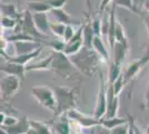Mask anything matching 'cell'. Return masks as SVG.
Here are the masks:
<instances>
[{"label":"cell","mask_w":149,"mask_h":134,"mask_svg":"<svg viewBox=\"0 0 149 134\" xmlns=\"http://www.w3.org/2000/svg\"><path fill=\"white\" fill-rule=\"evenodd\" d=\"M18 120H19V117H16V116H13V115H6L5 121L1 124V126H11L13 124H16V123L18 122Z\"/></svg>","instance_id":"37"},{"label":"cell","mask_w":149,"mask_h":134,"mask_svg":"<svg viewBox=\"0 0 149 134\" xmlns=\"http://www.w3.org/2000/svg\"><path fill=\"white\" fill-rule=\"evenodd\" d=\"M76 29H74V27L72 25H67V27H66V32H65V35H63V38H62V40L67 44L70 39L72 38L74 36V34H76Z\"/></svg>","instance_id":"35"},{"label":"cell","mask_w":149,"mask_h":134,"mask_svg":"<svg viewBox=\"0 0 149 134\" xmlns=\"http://www.w3.org/2000/svg\"><path fill=\"white\" fill-rule=\"evenodd\" d=\"M41 44L44 46H47L52 49V51H63L65 49V46H66V43L63 40H49V41H42Z\"/></svg>","instance_id":"31"},{"label":"cell","mask_w":149,"mask_h":134,"mask_svg":"<svg viewBox=\"0 0 149 134\" xmlns=\"http://www.w3.org/2000/svg\"><path fill=\"white\" fill-rule=\"evenodd\" d=\"M141 17H143V24H145V26H146L147 32H148V35H149V13H147L146 15H141Z\"/></svg>","instance_id":"42"},{"label":"cell","mask_w":149,"mask_h":134,"mask_svg":"<svg viewBox=\"0 0 149 134\" xmlns=\"http://www.w3.org/2000/svg\"><path fill=\"white\" fill-rule=\"evenodd\" d=\"M111 1H113V0H100L99 8H98V15H99V16L105 11L106 8L108 7V5H109Z\"/></svg>","instance_id":"40"},{"label":"cell","mask_w":149,"mask_h":134,"mask_svg":"<svg viewBox=\"0 0 149 134\" xmlns=\"http://www.w3.org/2000/svg\"><path fill=\"white\" fill-rule=\"evenodd\" d=\"M21 79L13 75H6L1 79L0 83V91H1V102H7L11 100L13 96L17 94L20 86H21Z\"/></svg>","instance_id":"6"},{"label":"cell","mask_w":149,"mask_h":134,"mask_svg":"<svg viewBox=\"0 0 149 134\" xmlns=\"http://www.w3.org/2000/svg\"><path fill=\"white\" fill-rule=\"evenodd\" d=\"M116 43H120V44L129 46L128 39L126 37L124 26L120 24V21L118 19H117V24H116Z\"/></svg>","instance_id":"28"},{"label":"cell","mask_w":149,"mask_h":134,"mask_svg":"<svg viewBox=\"0 0 149 134\" xmlns=\"http://www.w3.org/2000/svg\"><path fill=\"white\" fill-rule=\"evenodd\" d=\"M125 85H126V82H125L124 75L121 74V75L118 77V79H117L115 83L112 84V86H113V92H115V94H116V95H117V96L120 95V93L123 92Z\"/></svg>","instance_id":"33"},{"label":"cell","mask_w":149,"mask_h":134,"mask_svg":"<svg viewBox=\"0 0 149 134\" xmlns=\"http://www.w3.org/2000/svg\"><path fill=\"white\" fill-rule=\"evenodd\" d=\"M128 49H129V46L124 44H120V43H116L113 48L111 49L112 51V60L115 63H118V64H121L124 63L125 58L127 56V53H128Z\"/></svg>","instance_id":"19"},{"label":"cell","mask_w":149,"mask_h":134,"mask_svg":"<svg viewBox=\"0 0 149 134\" xmlns=\"http://www.w3.org/2000/svg\"><path fill=\"white\" fill-rule=\"evenodd\" d=\"M115 9H116V6L112 5L110 13H109V28H108V34H107V41H108L110 51L113 48V46L116 44V24H117V18H116Z\"/></svg>","instance_id":"15"},{"label":"cell","mask_w":149,"mask_h":134,"mask_svg":"<svg viewBox=\"0 0 149 134\" xmlns=\"http://www.w3.org/2000/svg\"><path fill=\"white\" fill-rule=\"evenodd\" d=\"M82 32H84V27L81 25V26H79V28L77 29V32H76L74 37L70 39L68 43L66 44V46H65L63 53H65L66 55H68V56L74 55V54H77V53L85 46Z\"/></svg>","instance_id":"9"},{"label":"cell","mask_w":149,"mask_h":134,"mask_svg":"<svg viewBox=\"0 0 149 134\" xmlns=\"http://www.w3.org/2000/svg\"><path fill=\"white\" fill-rule=\"evenodd\" d=\"M93 48L96 51V53L99 55L100 57L105 60L106 63L109 62L108 49H107V47H106V45H105V43H104L101 36H96V37H95L93 43Z\"/></svg>","instance_id":"21"},{"label":"cell","mask_w":149,"mask_h":134,"mask_svg":"<svg viewBox=\"0 0 149 134\" xmlns=\"http://www.w3.org/2000/svg\"><path fill=\"white\" fill-rule=\"evenodd\" d=\"M31 96L44 109H49L54 114L57 109V100L55 91L47 86H33L30 89Z\"/></svg>","instance_id":"4"},{"label":"cell","mask_w":149,"mask_h":134,"mask_svg":"<svg viewBox=\"0 0 149 134\" xmlns=\"http://www.w3.org/2000/svg\"><path fill=\"white\" fill-rule=\"evenodd\" d=\"M51 15L56 18V20L58 22H61L63 25H78L81 26V22L79 20L74 19L69 13H67L62 8H55V9H51L50 10Z\"/></svg>","instance_id":"16"},{"label":"cell","mask_w":149,"mask_h":134,"mask_svg":"<svg viewBox=\"0 0 149 134\" xmlns=\"http://www.w3.org/2000/svg\"><path fill=\"white\" fill-rule=\"evenodd\" d=\"M86 1V5H87L88 10L91 13V0H85Z\"/></svg>","instance_id":"45"},{"label":"cell","mask_w":149,"mask_h":134,"mask_svg":"<svg viewBox=\"0 0 149 134\" xmlns=\"http://www.w3.org/2000/svg\"><path fill=\"white\" fill-rule=\"evenodd\" d=\"M91 25H93V29L96 36H101V25H102V20L100 18V16H96L91 19Z\"/></svg>","instance_id":"34"},{"label":"cell","mask_w":149,"mask_h":134,"mask_svg":"<svg viewBox=\"0 0 149 134\" xmlns=\"http://www.w3.org/2000/svg\"><path fill=\"white\" fill-rule=\"evenodd\" d=\"M1 13L2 16H6V17H10L13 19L19 20L22 16V13H19L18 8L15 6V5H10V4H3L1 5Z\"/></svg>","instance_id":"24"},{"label":"cell","mask_w":149,"mask_h":134,"mask_svg":"<svg viewBox=\"0 0 149 134\" xmlns=\"http://www.w3.org/2000/svg\"><path fill=\"white\" fill-rule=\"evenodd\" d=\"M146 134H149V124L148 126H147V128H146Z\"/></svg>","instance_id":"48"},{"label":"cell","mask_w":149,"mask_h":134,"mask_svg":"<svg viewBox=\"0 0 149 134\" xmlns=\"http://www.w3.org/2000/svg\"><path fill=\"white\" fill-rule=\"evenodd\" d=\"M1 72L5 75H13V76L19 77L21 81L25 78L26 66L16 64V63H10L5 60V63L1 64Z\"/></svg>","instance_id":"13"},{"label":"cell","mask_w":149,"mask_h":134,"mask_svg":"<svg viewBox=\"0 0 149 134\" xmlns=\"http://www.w3.org/2000/svg\"><path fill=\"white\" fill-rule=\"evenodd\" d=\"M15 32H25L26 35L30 36L32 38L38 40L39 43H42L44 40L48 38V36H46L44 34L39 32L37 27L33 22V18H32V13H30L28 9L22 11V16L18 21V26L15 29Z\"/></svg>","instance_id":"5"},{"label":"cell","mask_w":149,"mask_h":134,"mask_svg":"<svg viewBox=\"0 0 149 134\" xmlns=\"http://www.w3.org/2000/svg\"><path fill=\"white\" fill-rule=\"evenodd\" d=\"M128 130H129V122L110 130V134H128Z\"/></svg>","instance_id":"36"},{"label":"cell","mask_w":149,"mask_h":134,"mask_svg":"<svg viewBox=\"0 0 149 134\" xmlns=\"http://www.w3.org/2000/svg\"><path fill=\"white\" fill-rule=\"evenodd\" d=\"M112 5L116 7L125 8V9L129 10L130 13H135L137 16H141V13H140V11H139V9L136 6V4H135L134 0H113L112 1Z\"/></svg>","instance_id":"25"},{"label":"cell","mask_w":149,"mask_h":134,"mask_svg":"<svg viewBox=\"0 0 149 134\" xmlns=\"http://www.w3.org/2000/svg\"><path fill=\"white\" fill-rule=\"evenodd\" d=\"M120 75H121V64L115 63L113 60H111L109 63V69H108V83L113 84Z\"/></svg>","instance_id":"26"},{"label":"cell","mask_w":149,"mask_h":134,"mask_svg":"<svg viewBox=\"0 0 149 134\" xmlns=\"http://www.w3.org/2000/svg\"><path fill=\"white\" fill-rule=\"evenodd\" d=\"M18 21L19 20L13 19V18H10V17H6V16H2L1 17V29H13L15 30L18 26Z\"/></svg>","instance_id":"32"},{"label":"cell","mask_w":149,"mask_h":134,"mask_svg":"<svg viewBox=\"0 0 149 134\" xmlns=\"http://www.w3.org/2000/svg\"><path fill=\"white\" fill-rule=\"evenodd\" d=\"M143 67H145V66L143 65L140 59H137V60L131 62L130 64L127 66V68L125 69L124 73H123L125 82H126V85L129 83V82H131V81L139 74V72L143 69Z\"/></svg>","instance_id":"17"},{"label":"cell","mask_w":149,"mask_h":134,"mask_svg":"<svg viewBox=\"0 0 149 134\" xmlns=\"http://www.w3.org/2000/svg\"><path fill=\"white\" fill-rule=\"evenodd\" d=\"M107 85H105L104 77L100 74V82L99 89H98V95L96 100V105L93 109V116L98 120H101L106 116L107 113Z\"/></svg>","instance_id":"8"},{"label":"cell","mask_w":149,"mask_h":134,"mask_svg":"<svg viewBox=\"0 0 149 134\" xmlns=\"http://www.w3.org/2000/svg\"><path fill=\"white\" fill-rule=\"evenodd\" d=\"M118 109H119V96H116V97L113 98V101L107 105V113H106L105 117L110 119V117L117 116Z\"/></svg>","instance_id":"29"},{"label":"cell","mask_w":149,"mask_h":134,"mask_svg":"<svg viewBox=\"0 0 149 134\" xmlns=\"http://www.w3.org/2000/svg\"><path fill=\"white\" fill-rule=\"evenodd\" d=\"M66 115L68 116V119L70 121L74 122V123H77L81 128L89 130V128H93L98 126V125H101L100 124V120L96 119L93 115V116H89V115L84 114L82 112L78 111L77 109L69 111Z\"/></svg>","instance_id":"7"},{"label":"cell","mask_w":149,"mask_h":134,"mask_svg":"<svg viewBox=\"0 0 149 134\" xmlns=\"http://www.w3.org/2000/svg\"><path fill=\"white\" fill-rule=\"evenodd\" d=\"M15 47H16V53L17 55H25V54H30L32 51H37L44 45L39 41H33V40H20V41H15Z\"/></svg>","instance_id":"12"},{"label":"cell","mask_w":149,"mask_h":134,"mask_svg":"<svg viewBox=\"0 0 149 134\" xmlns=\"http://www.w3.org/2000/svg\"><path fill=\"white\" fill-rule=\"evenodd\" d=\"M132 125H134V130H135V134H145L143 132V131H141V130H140V128H139V126H138V125H137L136 124V122H135V119H132Z\"/></svg>","instance_id":"43"},{"label":"cell","mask_w":149,"mask_h":134,"mask_svg":"<svg viewBox=\"0 0 149 134\" xmlns=\"http://www.w3.org/2000/svg\"><path fill=\"white\" fill-rule=\"evenodd\" d=\"M143 107L149 109V83L146 89V93H145V97H143Z\"/></svg>","instance_id":"41"},{"label":"cell","mask_w":149,"mask_h":134,"mask_svg":"<svg viewBox=\"0 0 149 134\" xmlns=\"http://www.w3.org/2000/svg\"><path fill=\"white\" fill-rule=\"evenodd\" d=\"M28 10L32 13H49L51 10L47 4L45 2H41V1H37V0H32V1H28Z\"/></svg>","instance_id":"27"},{"label":"cell","mask_w":149,"mask_h":134,"mask_svg":"<svg viewBox=\"0 0 149 134\" xmlns=\"http://www.w3.org/2000/svg\"><path fill=\"white\" fill-rule=\"evenodd\" d=\"M32 18H33V22L37 27V29L41 34H44L46 36L47 32L50 30V22L48 20V16L47 13H32Z\"/></svg>","instance_id":"18"},{"label":"cell","mask_w":149,"mask_h":134,"mask_svg":"<svg viewBox=\"0 0 149 134\" xmlns=\"http://www.w3.org/2000/svg\"><path fill=\"white\" fill-rule=\"evenodd\" d=\"M59 120L56 122H49L54 134H72L71 122L67 115L58 116Z\"/></svg>","instance_id":"11"},{"label":"cell","mask_w":149,"mask_h":134,"mask_svg":"<svg viewBox=\"0 0 149 134\" xmlns=\"http://www.w3.org/2000/svg\"><path fill=\"white\" fill-rule=\"evenodd\" d=\"M55 94L57 100V109L55 115H66L69 111L77 109L78 103V88H70L67 86H56Z\"/></svg>","instance_id":"3"},{"label":"cell","mask_w":149,"mask_h":134,"mask_svg":"<svg viewBox=\"0 0 149 134\" xmlns=\"http://www.w3.org/2000/svg\"><path fill=\"white\" fill-rule=\"evenodd\" d=\"M128 123V117H118V116H115V117H110V119H107L104 117L100 120V124L104 126V128H108V130H112V128H117L121 124H126Z\"/></svg>","instance_id":"23"},{"label":"cell","mask_w":149,"mask_h":134,"mask_svg":"<svg viewBox=\"0 0 149 134\" xmlns=\"http://www.w3.org/2000/svg\"><path fill=\"white\" fill-rule=\"evenodd\" d=\"M91 130H93V134H110V130L104 128L102 125H98Z\"/></svg>","instance_id":"39"},{"label":"cell","mask_w":149,"mask_h":134,"mask_svg":"<svg viewBox=\"0 0 149 134\" xmlns=\"http://www.w3.org/2000/svg\"><path fill=\"white\" fill-rule=\"evenodd\" d=\"M67 25H63L61 22H50V32H52L54 35H56L59 38H63V35L66 32Z\"/></svg>","instance_id":"30"},{"label":"cell","mask_w":149,"mask_h":134,"mask_svg":"<svg viewBox=\"0 0 149 134\" xmlns=\"http://www.w3.org/2000/svg\"><path fill=\"white\" fill-rule=\"evenodd\" d=\"M72 134H85V133H82V132H81V131H72Z\"/></svg>","instance_id":"47"},{"label":"cell","mask_w":149,"mask_h":134,"mask_svg":"<svg viewBox=\"0 0 149 134\" xmlns=\"http://www.w3.org/2000/svg\"><path fill=\"white\" fill-rule=\"evenodd\" d=\"M1 128L6 130L8 134H26L30 128V120H28L27 116H21L19 117L16 124L11 126H1Z\"/></svg>","instance_id":"14"},{"label":"cell","mask_w":149,"mask_h":134,"mask_svg":"<svg viewBox=\"0 0 149 134\" xmlns=\"http://www.w3.org/2000/svg\"><path fill=\"white\" fill-rule=\"evenodd\" d=\"M140 60H141V63H143V66H146V65L149 64V39H148V43L146 45V48H145V53H143V55L140 57Z\"/></svg>","instance_id":"38"},{"label":"cell","mask_w":149,"mask_h":134,"mask_svg":"<svg viewBox=\"0 0 149 134\" xmlns=\"http://www.w3.org/2000/svg\"><path fill=\"white\" fill-rule=\"evenodd\" d=\"M72 64L81 74L86 76H93L99 70V66L102 63H106L102 58L96 53L93 48L84 46L77 54L69 56Z\"/></svg>","instance_id":"1"},{"label":"cell","mask_w":149,"mask_h":134,"mask_svg":"<svg viewBox=\"0 0 149 134\" xmlns=\"http://www.w3.org/2000/svg\"><path fill=\"white\" fill-rule=\"evenodd\" d=\"M52 54L54 58L51 63V70H54V73L67 81H74L76 78L80 77L81 73L76 68L68 55H66L63 51H52Z\"/></svg>","instance_id":"2"},{"label":"cell","mask_w":149,"mask_h":134,"mask_svg":"<svg viewBox=\"0 0 149 134\" xmlns=\"http://www.w3.org/2000/svg\"><path fill=\"white\" fill-rule=\"evenodd\" d=\"M82 27H84V32H82V35H84V43H85V46L86 47H89V48H93V39L96 37V34L93 29V25H91V19L87 18V21H85L82 24Z\"/></svg>","instance_id":"20"},{"label":"cell","mask_w":149,"mask_h":134,"mask_svg":"<svg viewBox=\"0 0 149 134\" xmlns=\"http://www.w3.org/2000/svg\"><path fill=\"white\" fill-rule=\"evenodd\" d=\"M0 134H8V132H7L6 130H3V128H0Z\"/></svg>","instance_id":"46"},{"label":"cell","mask_w":149,"mask_h":134,"mask_svg":"<svg viewBox=\"0 0 149 134\" xmlns=\"http://www.w3.org/2000/svg\"><path fill=\"white\" fill-rule=\"evenodd\" d=\"M52 58H54V54L52 51L49 54L48 57L44 58L42 60H40L39 63L36 64L27 65L26 66V72H33V70H48L51 69V63H52Z\"/></svg>","instance_id":"22"},{"label":"cell","mask_w":149,"mask_h":134,"mask_svg":"<svg viewBox=\"0 0 149 134\" xmlns=\"http://www.w3.org/2000/svg\"><path fill=\"white\" fill-rule=\"evenodd\" d=\"M143 7L145 11L149 13V0H143Z\"/></svg>","instance_id":"44"},{"label":"cell","mask_w":149,"mask_h":134,"mask_svg":"<svg viewBox=\"0 0 149 134\" xmlns=\"http://www.w3.org/2000/svg\"><path fill=\"white\" fill-rule=\"evenodd\" d=\"M44 47V46H42ZM42 47H40L37 51H32L30 54H25V55H16V56H8L6 53H1V56L6 59L7 62L10 63H16V64L22 65V66H27V64L35 59L36 57H38L40 55V53L42 51Z\"/></svg>","instance_id":"10"}]
</instances>
